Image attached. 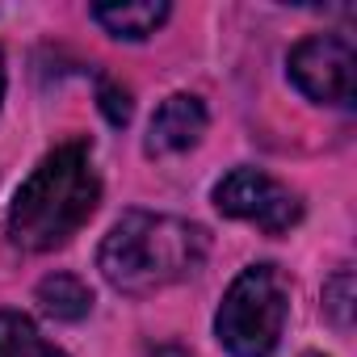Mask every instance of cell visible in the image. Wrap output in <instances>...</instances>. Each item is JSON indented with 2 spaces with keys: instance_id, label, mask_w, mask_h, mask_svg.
<instances>
[{
  "instance_id": "cell-1",
  "label": "cell",
  "mask_w": 357,
  "mask_h": 357,
  "mask_svg": "<svg viewBox=\"0 0 357 357\" xmlns=\"http://www.w3.org/2000/svg\"><path fill=\"white\" fill-rule=\"evenodd\" d=\"M101 181L84 143H63L38 160L9 206V240L26 252L63 248L97 211Z\"/></svg>"
},
{
  "instance_id": "cell-2",
  "label": "cell",
  "mask_w": 357,
  "mask_h": 357,
  "mask_svg": "<svg viewBox=\"0 0 357 357\" xmlns=\"http://www.w3.org/2000/svg\"><path fill=\"white\" fill-rule=\"evenodd\" d=\"M206 231L190 219L126 211L97 248V269L122 294H155L185 282L206 261Z\"/></svg>"
},
{
  "instance_id": "cell-3",
  "label": "cell",
  "mask_w": 357,
  "mask_h": 357,
  "mask_svg": "<svg viewBox=\"0 0 357 357\" xmlns=\"http://www.w3.org/2000/svg\"><path fill=\"white\" fill-rule=\"evenodd\" d=\"M290 315V282L278 265H248L227 286L215 336L231 357H273L282 344V328Z\"/></svg>"
},
{
  "instance_id": "cell-4",
  "label": "cell",
  "mask_w": 357,
  "mask_h": 357,
  "mask_svg": "<svg viewBox=\"0 0 357 357\" xmlns=\"http://www.w3.org/2000/svg\"><path fill=\"white\" fill-rule=\"evenodd\" d=\"M215 206L227 219L261 227L265 236H282V231H290L303 219L298 194L290 185H282L278 176H269L261 168H248V164L231 168L223 181L215 185Z\"/></svg>"
},
{
  "instance_id": "cell-5",
  "label": "cell",
  "mask_w": 357,
  "mask_h": 357,
  "mask_svg": "<svg viewBox=\"0 0 357 357\" xmlns=\"http://www.w3.org/2000/svg\"><path fill=\"white\" fill-rule=\"evenodd\" d=\"M290 80L315 105L349 109L357 97V51L344 34H311L290 51Z\"/></svg>"
},
{
  "instance_id": "cell-6",
  "label": "cell",
  "mask_w": 357,
  "mask_h": 357,
  "mask_svg": "<svg viewBox=\"0 0 357 357\" xmlns=\"http://www.w3.org/2000/svg\"><path fill=\"white\" fill-rule=\"evenodd\" d=\"M206 105L202 97L194 93H172L155 114H151V126H147V155H176V151H190L202 135H206Z\"/></svg>"
},
{
  "instance_id": "cell-7",
  "label": "cell",
  "mask_w": 357,
  "mask_h": 357,
  "mask_svg": "<svg viewBox=\"0 0 357 357\" xmlns=\"http://www.w3.org/2000/svg\"><path fill=\"white\" fill-rule=\"evenodd\" d=\"M168 5L164 0H130V5H93V22L105 26L114 38L126 43H143L151 38L164 22H168Z\"/></svg>"
},
{
  "instance_id": "cell-8",
  "label": "cell",
  "mask_w": 357,
  "mask_h": 357,
  "mask_svg": "<svg viewBox=\"0 0 357 357\" xmlns=\"http://www.w3.org/2000/svg\"><path fill=\"white\" fill-rule=\"evenodd\" d=\"M38 307L51 315V319H63V324H76L93 311V290L76 278V273H51L38 282Z\"/></svg>"
},
{
  "instance_id": "cell-9",
  "label": "cell",
  "mask_w": 357,
  "mask_h": 357,
  "mask_svg": "<svg viewBox=\"0 0 357 357\" xmlns=\"http://www.w3.org/2000/svg\"><path fill=\"white\" fill-rule=\"evenodd\" d=\"M0 357H68V353L55 349L51 340H43V332L34 328L30 315L0 311Z\"/></svg>"
},
{
  "instance_id": "cell-10",
  "label": "cell",
  "mask_w": 357,
  "mask_h": 357,
  "mask_svg": "<svg viewBox=\"0 0 357 357\" xmlns=\"http://www.w3.org/2000/svg\"><path fill=\"white\" fill-rule=\"evenodd\" d=\"M353 303H357V286H353V273L340 269L324 282V311L336 328H349L353 324Z\"/></svg>"
},
{
  "instance_id": "cell-11",
  "label": "cell",
  "mask_w": 357,
  "mask_h": 357,
  "mask_svg": "<svg viewBox=\"0 0 357 357\" xmlns=\"http://www.w3.org/2000/svg\"><path fill=\"white\" fill-rule=\"evenodd\" d=\"M97 101H101V114H105V122H109V126H126V122H130V114H135L130 93H126L118 80H101V84H97Z\"/></svg>"
},
{
  "instance_id": "cell-12",
  "label": "cell",
  "mask_w": 357,
  "mask_h": 357,
  "mask_svg": "<svg viewBox=\"0 0 357 357\" xmlns=\"http://www.w3.org/2000/svg\"><path fill=\"white\" fill-rule=\"evenodd\" d=\"M147 357H190L181 344H155V349H147Z\"/></svg>"
},
{
  "instance_id": "cell-13",
  "label": "cell",
  "mask_w": 357,
  "mask_h": 357,
  "mask_svg": "<svg viewBox=\"0 0 357 357\" xmlns=\"http://www.w3.org/2000/svg\"><path fill=\"white\" fill-rule=\"evenodd\" d=\"M5 84H9V76H5V51H0V101H5Z\"/></svg>"
},
{
  "instance_id": "cell-14",
  "label": "cell",
  "mask_w": 357,
  "mask_h": 357,
  "mask_svg": "<svg viewBox=\"0 0 357 357\" xmlns=\"http://www.w3.org/2000/svg\"><path fill=\"white\" fill-rule=\"evenodd\" d=\"M303 357H324V353H303Z\"/></svg>"
}]
</instances>
